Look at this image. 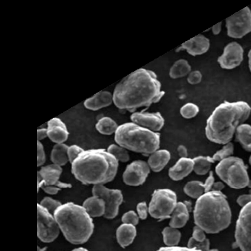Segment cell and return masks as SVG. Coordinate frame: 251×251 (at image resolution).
I'll return each mask as SVG.
<instances>
[{
    "label": "cell",
    "mask_w": 251,
    "mask_h": 251,
    "mask_svg": "<svg viewBox=\"0 0 251 251\" xmlns=\"http://www.w3.org/2000/svg\"><path fill=\"white\" fill-rule=\"evenodd\" d=\"M164 94L156 74L140 69L117 84L113 92V103L120 110L134 111L157 103Z\"/></svg>",
    "instance_id": "obj_1"
},
{
    "label": "cell",
    "mask_w": 251,
    "mask_h": 251,
    "mask_svg": "<svg viewBox=\"0 0 251 251\" xmlns=\"http://www.w3.org/2000/svg\"><path fill=\"white\" fill-rule=\"evenodd\" d=\"M119 161L103 149L85 150L72 163L75 179L85 185H104L115 179Z\"/></svg>",
    "instance_id": "obj_2"
},
{
    "label": "cell",
    "mask_w": 251,
    "mask_h": 251,
    "mask_svg": "<svg viewBox=\"0 0 251 251\" xmlns=\"http://www.w3.org/2000/svg\"><path fill=\"white\" fill-rule=\"evenodd\" d=\"M250 105L244 101L224 102L216 107L206 122V138L214 143L226 145L239 126L250 116Z\"/></svg>",
    "instance_id": "obj_3"
},
{
    "label": "cell",
    "mask_w": 251,
    "mask_h": 251,
    "mask_svg": "<svg viewBox=\"0 0 251 251\" xmlns=\"http://www.w3.org/2000/svg\"><path fill=\"white\" fill-rule=\"evenodd\" d=\"M193 217L196 226L208 234L219 233L231 224L228 201L221 191H209L196 201Z\"/></svg>",
    "instance_id": "obj_4"
},
{
    "label": "cell",
    "mask_w": 251,
    "mask_h": 251,
    "mask_svg": "<svg viewBox=\"0 0 251 251\" xmlns=\"http://www.w3.org/2000/svg\"><path fill=\"white\" fill-rule=\"evenodd\" d=\"M53 215L63 235L71 244L81 245L92 237L93 220L82 205L73 202L62 204Z\"/></svg>",
    "instance_id": "obj_5"
},
{
    "label": "cell",
    "mask_w": 251,
    "mask_h": 251,
    "mask_svg": "<svg viewBox=\"0 0 251 251\" xmlns=\"http://www.w3.org/2000/svg\"><path fill=\"white\" fill-rule=\"evenodd\" d=\"M160 134L129 122L119 126L115 133L117 145L129 151L151 154L159 149Z\"/></svg>",
    "instance_id": "obj_6"
},
{
    "label": "cell",
    "mask_w": 251,
    "mask_h": 251,
    "mask_svg": "<svg viewBox=\"0 0 251 251\" xmlns=\"http://www.w3.org/2000/svg\"><path fill=\"white\" fill-rule=\"evenodd\" d=\"M220 179L234 189H241L249 185L247 167L242 158L230 156L220 161L216 167Z\"/></svg>",
    "instance_id": "obj_7"
},
{
    "label": "cell",
    "mask_w": 251,
    "mask_h": 251,
    "mask_svg": "<svg viewBox=\"0 0 251 251\" xmlns=\"http://www.w3.org/2000/svg\"><path fill=\"white\" fill-rule=\"evenodd\" d=\"M177 204L176 193L168 188L155 190L149 204V214L153 219L164 220L171 218Z\"/></svg>",
    "instance_id": "obj_8"
},
{
    "label": "cell",
    "mask_w": 251,
    "mask_h": 251,
    "mask_svg": "<svg viewBox=\"0 0 251 251\" xmlns=\"http://www.w3.org/2000/svg\"><path fill=\"white\" fill-rule=\"evenodd\" d=\"M59 225L53 214L37 204V237L44 243H51L56 240L60 232Z\"/></svg>",
    "instance_id": "obj_9"
},
{
    "label": "cell",
    "mask_w": 251,
    "mask_h": 251,
    "mask_svg": "<svg viewBox=\"0 0 251 251\" xmlns=\"http://www.w3.org/2000/svg\"><path fill=\"white\" fill-rule=\"evenodd\" d=\"M92 196H98L105 203L106 211L103 217L114 219L119 214L120 206L124 201L123 194L119 189H111L104 185H96L92 188Z\"/></svg>",
    "instance_id": "obj_10"
},
{
    "label": "cell",
    "mask_w": 251,
    "mask_h": 251,
    "mask_svg": "<svg viewBox=\"0 0 251 251\" xmlns=\"http://www.w3.org/2000/svg\"><path fill=\"white\" fill-rule=\"evenodd\" d=\"M235 245L242 251H251V202L242 207L235 229Z\"/></svg>",
    "instance_id": "obj_11"
},
{
    "label": "cell",
    "mask_w": 251,
    "mask_h": 251,
    "mask_svg": "<svg viewBox=\"0 0 251 251\" xmlns=\"http://www.w3.org/2000/svg\"><path fill=\"white\" fill-rule=\"evenodd\" d=\"M227 35L241 39L251 32V11L246 7L226 19Z\"/></svg>",
    "instance_id": "obj_12"
},
{
    "label": "cell",
    "mask_w": 251,
    "mask_h": 251,
    "mask_svg": "<svg viewBox=\"0 0 251 251\" xmlns=\"http://www.w3.org/2000/svg\"><path fill=\"white\" fill-rule=\"evenodd\" d=\"M62 167L50 164L44 166L38 172V189L45 186H55L61 189L71 188L72 185L59 181L62 174Z\"/></svg>",
    "instance_id": "obj_13"
},
{
    "label": "cell",
    "mask_w": 251,
    "mask_h": 251,
    "mask_svg": "<svg viewBox=\"0 0 251 251\" xmlns=\"http://www.w3.org/2000/svg\"><path fill=\"white\" fill-rule=\"evenodd\" d=\"M150 168L147 162L138 160L127 166L123 174V181L130 186L143 184L150 173Z\"/></svg>",
    "instance_id": "obj_14"
},
{
    "label": "cell",
    "mask_w": 251,
    "mask_h": 251,
    "mask_svg": "<svg viewBox=\"0 0 251 251\" xmlns=\"http://www.w3.org/2000/svg\"><path fill=\"white\" fill-rule=\"evenodd\" d=\"M244 59V49L237 42H231L225 47L224 52L218 59V62L224 69H233L242 64Z\"/></svg>",
    "instance_id": "obj_15"
},
{
    "label": "cell",
    "mask_w": 251,
    "mask_h": 251,
    "mask_svg": "<svg viewBox=\"0 0 251 251\" xmlns=\"http://www.w3.org/2000/svg\"><path fill=\"white\" fill-rule=\"evenodd\" d=\"M130 120L133 123L153 132L161 130L165 123L164 119L160 112H133Z\"/></svg>",
    "instance_id": "obj_16"
},
{
    "label": "cell",
    "mask_w": 251,
    "mask_h": 251,
    "mask_svg": "<svg viewBox=\"0 0 251 251\" xmlns=\"http://www.w3.org/2000/svg\"><path fill=\"white\" fill-rule=\"evenodd\" d=\"M48 137L55 144L65 143L69 133L67 126L59 118H53L48 122Z\"/></svg>",
    "instance_id": "obj_17"
},
{
    "label": "cell",
    "mask_w": 251,
    "mask_h": 251,
    "mask_svg": "<svg viewBox=\"0 0 251 251\" xmlns=\"http://www.w3.org/2000/svg\"><path fill=\"white\" fill-rule=\"evenodd\" d=\"M209 46H210V42L209 39L202 34H199L181 44V47L179 48L178 50H185L187 51L188 54L193 56H198L207 52Z\"/></svg>",
    "instance_id": "obj_18"
},
{
    "label": "cell",
    "mask_w": 251,
    "mask_h": 251,
    "mask_svg": "<svg viewBox=\"0 0 251 251\" xmlns=\"http://www.w3.org/2000/svg\"><path fill=\"white\" fill-rule=\"evenodd\" d=\"M113 103V94L108 91H100L93 97L86 99L84 105L92 111L110 106Z\"/></svg>",
    "instance_id": "obj_19"
},
{
    "label": "cell",
    "mask_w": 251,
    "mask_h": 251,
    "mask_svg": "<svg viewBox=\"0 0 251 251\" xmlns=\"http://www.w3.org/2000/svg\"><path fill=\"white\" fill-rule=\"evenodd\" d=\"M191 204L188 202H177L171 216L170 226L179 229L184 227L189 219Z\"/></svg>",
    "instance_id": "obj_20"
},
{
    "label": "cell",
    "mask_w": 251,
    "mask_h": 251,
    "mask_svg": "<svg viewBox=\"0 0 251 251\" xmlns=\"http://www.w3.org/2000/svg\"><path fill=\"white\" fill-rule=\"evenodd\" d=\"M194 168L193 159L181 158L174 166L169 170V176L174 181H180L191 174Z\"/></svg>",
    "instance_id": "obj_21"
},
{
    "label": "cell",
    "mask_w": 251,
    "mask_h": 251,
    "mask_svg": "<svg viewBox=\"0 0 251 251\" xmlns=\"http://www.w3.org/2000/svg\"><path fill=\"white\" fill-rule=\"evenodd\" d=\"M82 206L92 218L104 216L106 211V206L103 199L98 196H92L84 201Z\"/></svg>",
    "instance_id": "obj_22"
},
{
    "label": "cell",
    "mask_w": 251,
    "mask_h": 251,
    "mask_svg": "<svg viewBox=\"0 0 251 251\" xmlns=\"http://www.w3.org/2000/svg\"><path fill=\"white\" fill-rule=\"evenodd\" d=\"M171 160V153L166 150H157L150 155L148 163L150 169L155 173L163 170Z\"/></svg>",
    "instance_id": "obj_23"
},
{
    "label": "cell",
    "mask_w": 251,
    "mask_h": 251,
    "mask_svg": "<svg viewBox=\"0 0 251 251\" xmlns=\"http://www.w3.org/2000/svg\"><path fill=\"white\" fill-rule=\"evenodd\" d=\"M137 231L135 226L133 225L123 224L117 228L116 238L120 247H128L134 241L136 237Z\"/></svg>",
    "instance_id": "obj_24"
},
{
    "label": "cell",
    "mask_w": 251,
    "mask_h": 251,
    "mask_svg": "<svg viewBox=\"0 0 251 251\" xmlns=\"http://www.w3.org/2000/svg\"><path fill=\"white\" fill-rule=\"evenodd\" d=\"M68 149L69 146L66 144H55L50 154V160L53 164L62 167L69 162Z\"/></svg>",
    "instance_id": "obj_25"
},
{
    "label": "cell",
    "mask_w": 251,
    "mask_h": 251,
    "mask_svg": "<svg viewBox=\"0 0 251 251\" xmlns=\"http://www.w3.org/2000/svg\"><path fill=\"white\" fill-rule=\"evenodd\" d=\"M236 140L246 151L251 152V126L243 124L238 127L235 133Z\"/></svg>",
    "instance_id": "obj_26"
},
{
    "label": "cell",
    "mask_w": 251,
    "mask_h": 251,
    "mask_svg": "<svg viewBox=\"0 0 251 251\" xmlns=\"http://www.w3.org/2000/svg\"><path fill=\"white\" fill-rule=\"evenodd\" d=\"M191 72V67L186 59L176 61L170 69L169 75L171 78L177 79L186 76Z\"/></svg>",
    "instance_id": "obj_27"
},
{
    "label": "cell",
    "mask_w": 251,
    "mask_h": 251,
    "mask_svg": "<svg viewBox=\"0 0 251 251\" xmlns=\"http://www.w3.org/2000/svg\"><path fill=\"white\" fill-rule=\"evenodd\" d=\"M184 191L188 196L194 199H198L204 193H208L205 184L199 181H191L188 182L185 185Z\"/></svg>",
    "instance_id": "obj_28"
},
{
    "label": "cell",
    "mask_w": 251,
    "mask_h": 251,
    "mask_svg": "<svg viewBox=\"0 0 251 251\" xmlns=\"http://www.w3.org/2000/svg\"><path fill=\"white\" fill-rule=\"evenodd\" d=\"M119 126L115 120L109 117L100 118L96 125V128L102 135H110L116 133Z\"/></svg>",
    "instance_id": "obj_29"
},
{
    "label": "cell",
    "mask_w": 251,
    "mask_h": 251,
    "mask_svg": "<svg viewBox=\"0 0 251 251\" xmlns=\"http://www.w3.org/2000/svg\"><path fill=\"white\" fill-rule=\"evenodd\" d=\"M193 171L198 175H205L210 171L211 164L214 163L210 156H200L193 158Z\"/></svg>",
    "instance_id": "obj_30"
},
{
    "label": "cell",
    "mask_w": 251,
    "mask_h": 251,
    "mask_svg": "<svg viewBox=\"0 0 251 251\" xmlns=\"http://www.w3.org/2000/svg\"><path fill=\"white\" fill-rule=\"evenodd\" d=\"M163 242L167 247H176L181 240V234L179 229L174 227H166L163 229Z\"/></svg>",
    "instance_id": "obj_31"
},
{
    "label": "cell",
    "mask_w": 251,
    "mask_h": 251,
    "mask_svg": "<svg viewBox=\"0 0 251 251\" xmlns=\"http://www.w3.org/2000/svg\"><path fill=\"white\" fill-rule=\"evenodd\" d=\"M107 151L115 157L118 161L122 162V163H126V162L130 160L129 153L128 152V150L122 148L120 145L112 144V145H110L108 147Z\"/></svg>",
    "instance_id": "obj_32"
},
{
    "label": "cell",
    "mask_w": 251,
    "mask_h": 251,
    "mask_svg": "<svg viewBox=\"0 0 251 251\" xmlns=\"http://www.w3.org/2000/svg\"><path fill=\"white\" fill-rule=\"evenodd\" d=\"M234 153V145L232 143H229L226 144L224 146V148L219 151H216L213 156L211 157L214 163L216 161H221L223 160L226 159V158H229V157L232 156V155Z\"/></svg>",
    "instance_id": "obj_33"
},
{
    "label": "cell",
    "mask_w": 251,
    "mask_h": 251,
    "mask_svg": "<svg viewBox=\"0 0 251 251\" xmlns=\"http://www.w3.org/2000/svg\"><path fill=\"white\" fill-rule=\"evenodd\" d=\"M199 112V108L196 104L188 103L181 107L180 113L185 119H192Z\"/></svg>",
    "instance_id": "obj_34"
},
{
    "label": "cell",
    "mask_w": 251,
    "mask_h": 251,
    "mask_svg": "<svg viewBox=\"0 0 251 251\" xmlns=\"http://www.w3.org/2000/svg\"><path fill=\"white\" fill-rule=\"evenodd\" d=\"M188 247L190 249H197V250L202 251H219L217 249H210V242L207 238L202 242H198L191 237L188 240Z\"/></svg>",
    "instance_id": "obj_35"
},
{
    "label": "cell",
    "mask_w": 251,
    "mask_h": 251,
    "mask_svg": "<svg viewBox=\"0 0 251 251\" xmlns=\"http://www.w3.org/2000/svg\"><path fill=\"white\" fill-rule=\"evenodd\" d=\"M40 204L47 209L51 214H54L57 208L62 205V203L50 197H45L41 201Z\"/></svg>",
    "instance_id": "obj_36"
},
{
    "label": "cell",
    "mask_w": 251,
    "mask_h": 251,
    "mask_svg": "<svg viewBox=\"0 0 251 251\" xmlns=\"http://www.w3.org/2000/svg\"><path fill=\"white\" fill-rule=\"evenodd\" d=\"M140 218L138 214L134 211H128L126 212L122 217V221L123 224L133 225L137 226L139 223Z\"/></svg>",
    "instance_id": "obj_37"
},
{
    "label": "cell",
    "mask_w": 251,
    "mask_h": 251,
    "mask_svg": "<svg viewBox=\"0 0 251 251\" xmlns=\"http://www.w3.org/2000/svg\"><path fill=\"white\" fill-rule=\"evenodd\" d=\"M85 151L83 149L80 147L77 146L76 145L69 146L68 149V156H69V162L72 163L78 157L82 151Z\"/></svg>",
    "instance_id": "obj_38"
},
{
    "label": "cell",
    "mask_w": 251,
    "mask_h": 251,
    "mask_svg": "<svg viewBox=\"0 0 251 251\" xmlns=\"http://www.w3.org/2000/svg\"><path fill=\"white\" fill-rule=\"evenodd\" d=\"M46 156L44 145L40 141L37 142V166H41L46 163Z\"/></svg>",
    "instance_id": "obj_39"
},
{
    "label": "cell",
    "mask_w": 251,
    "mask_h": 251,
    "mask_svg": "<svg viewBox=\"0 0 251 251\" xmlns=\"http://www.w3.org/2000/svg\"><path fill=\"white\" fill-rule=\"evenodd\" d=\"M192 238L198 242H202L206 239V232L201 227L196 226L193 227Z\"/></svg>",
    "instance_id": "obj_40"
},
{
    "label": "cell",
    "mask_w": 251,
    "mask_h": 251,
    "mask_svg": "<svg viewBox=\"0 0 251 251\" xmlns=\"http://www.w3.org/2000/svg\"><path fill=\"white\" fill-rule=\"evenodd\" d=\"M202 75L199 71H193L188 74L187 80L191 85H197L201 82Z\"/></svg>",
    "instance_id": "obj_41"
},
{
    "label": "cell",
    "mask_w": 251,
    "mask_h": 251,
    "mask_svg": "<svg viewBox=\"0 0 251 251\" xmlns=\"http://www.w3.org/2000/svg\"><path fill=\"white\" fill-rule=\"evenodd\" d=\"M137 212L140 219L145 220L148 218L149 213V206L145 202L138 203L137 205Z\"/></svg>",
    "instance_id": "obj_42"
},
{
    "label": "cell",
    "mask_w": 251,
    "mask_h": 251,
    "mask_svg": "<svg viewBox=\"0 0 251 251\" xmlns=\"http://www.w3.org/2000/svg\"><path fill=\"white\" fill-rule=\"evenodd\" d=\"M156 251H202L197 249H190L188 247H162Z\"/></svg>",
    "instance_id": "obj_43"
},
{
    "label": "cell",
    "mask_w": 251,
    "mask_h": 251,
    "mask_svg": "<svg viewBox=\"0 0 251 251\" xmlns=\"http://www.w3.org/2000/svg\"><path fill=\"white\" fill-rule=\"evenodd\" d=\"M237 202L239 206L244 207V206H247L249 203L251 202V194H245L242 195L237 198Z\"/></svg>",
    "instance_id": "obj_44"
},
{
    "label": "cell",
    "mask_w": 251,
    "mask_h": 251,
    "mask_svg": "<svg viewBox=\"0 0 251 251\" xmlns=\"http://www.w3.org/2000/svg\"><path fill=\"white\" fill-rule=\"evenodd\" d=\"M41 188L44 190V192L49 195L57 194L62 190L58 187H55V186H45V187Z\"/></svg>",
    "instance_id": "obj_45"
},
{
    "label": "cell",
    "mask_w": 251,
    "mask_h": 251,
    "mask_svg": "<svg viewBox=\"0 0 251 251\" xmlns=\"http://www.w3.org/2000/svg\"><path fill=\"white\" fill-rule=\"evenodd\" d=\"M48 137V129L47 128H39L37 130V139L38 141H41L44 138Z\"/></svg>",
    "instance_id": "obj_46"
},
{
    "label": "cell",
    "mask_w": 251,
    "mask_h": 251,
    "mask_svg": "<svg viewBox=\"0 0 251 251\" xmlns=\"http://www.w3.org/2000/svg\"><path fill=\"white\" fill-rule=\"evenodd\" d=\"M177 151L181 158H188V150L184 145H180L178 147Z\"/></svg>",
    "instance_id": "obj_47"
},
{
    "label": "cell",
    "mask_w": 251,
    "mask_h": 251,
    "mask_svg": "<svg viewBox=\"0 0 251 251\" xmlns=\"http://www.w3.org/2000/svg\"><path fill=\"white\" fill-rule=\"evenodd\" d=\"M221 28H222V22H220L218 23V24L215 25L213 26L211 29H212L213 34L214 35H217V34H219V33L221 32Z\"/></svg>",
    "instance_id": "obj_48"
},
{
    "label": "cell",
    "mask_w": 251,
    "mask_h": 251,
    "mask_svg": "<svg viewBox=\"0 0 251 251\" xmlns=\"http://www.w3.org/2000/svg\"><path fill=\"white\" fill-rule=\"evenodd\" d=\"M224 187V184L222 182H215L214 186H213L211 191H221Z\"/></svg>",
    "instance_id": "obj_49"
},
{
    "label": "cell",
    "mask_w": 251,
    "mask_h": 251,
    "mask_svg": "<svg viewBox=\"0 0 251 251\" xmlns=\"http://www.w3.org/2000/svg\"><path fill=\"white\" fill-rule=\"evenodd\" d=\"M71 251H90L87 250V249H85V248L80 247L77 248V249H74V250Z\"/></svg>",
    "instance_id": "obj_50"
},
{
    "label": "cell",
    "mask_w": 251,
    "mask_h": 251,
    "mask_svg": "<svg viewBox=\"0 0 251 251\" xmlns=\"http://www.w3.org/2000/svg\"><path fill=\"white\" fill-rule=\"evenodd\" d=\"M249 69H250V71L251 72V50L249 52Z\"/></svg>",
    "instance_id": "obj_51"
},
{
    "label": "cell",
    "mask_w": 251,
    "mask_h": 251,
    "mask_svg": "<svg viewBox=\"0 0 251 251\" xmlns=\"http://www.w3.org/2000/svg\"><path fill=\"white\" fill-rule=\"evenodd\" d=\"M47 248H43V249H41V248L38 247V251H46Z\"/></svg>",
    "instance_id": "obj_52"
},
{
    "label": "cell",
    "mask_w": 251,
    "mask_h": 251,
    "mask_svg": "<svg viewBox=\"0 0 251 251\" xmlns=\"http://www.w3.org/2000/svg\"><path fill=\"white\" fill-rule=\"evenodd\" d=\"M248 186H249V187L251 189V180H250V181H249V185H248Z\"/></svg>",
    "instance_id": "obj_53"
},
{
    "label": "cell",
    "mask_w": 251,
    "mask_h": 251,
    "mask_svg": "<svg viewBox=\"0 0 251 251\" xmlns=\"http://www.w3.org/2000/svg\"><path fill=\"white\" fill-rule=\"evenodd\" d=\"M249 163H250V165L251 166V155L250 158H249Z\"/></svg>",
    "instance_id": "obj_54"
},
{
    "label": "cell",
    "mask_w": 251,
    "mask_h": 251,
    "mask_svg": "<svg viewBox=\"0 0 251 251\" xmlns=\"http://www.w3.org/2000/svg\"><path fill=\"white\" fill-rule=\"evenodd\" d=\"M249 194L251 195V189L250 190V191H249Z\"/></svg>",
    "instance_id": "obj_55"
}]
</instances>
